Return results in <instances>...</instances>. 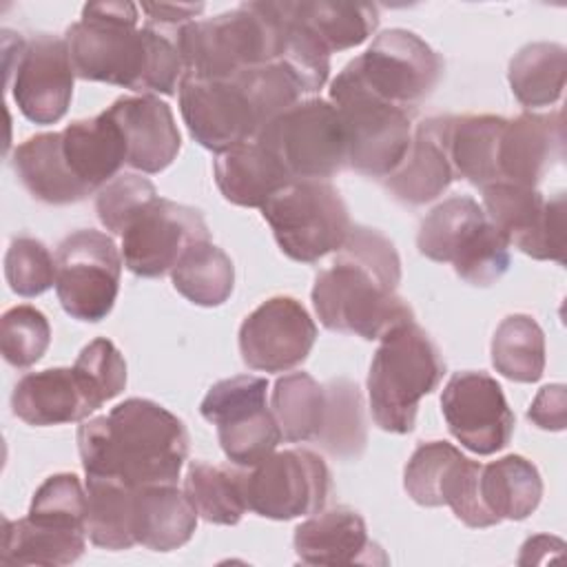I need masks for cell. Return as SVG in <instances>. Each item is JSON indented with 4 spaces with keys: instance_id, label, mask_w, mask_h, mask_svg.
Returning a JSON list of instances; mask_svg holds the SVG:
<instances>
[{
    "instance_id": "1",
    "label": "cell",
    "mask_w": 567,
    "mask_h": 567,
    "mask_svg": "<svg viewBox=\"0 0 567 567\" xmlns=\"http://www.w3.org/2000/svg\"><path fill=\"white\" fill-rule=\"evenodd\" d=\"M133 2H89L64 33L78 78L131 89L140 95H173L186 75L179 29L153 22L137 27Z\"/></svg>"
},
{
    "instance_id": "2",
    "label": "cell",
    "mask_w": 567,
    "mask_h": 567,
    "mask_svg": "<svg viewBox=\"0 0 567 567\" xmlns=\"http://www.w3.org/2000/svg\"><path fill=\"white\" fill-rule=\"evenodd\" d=\"M401 259L394 244L374 228L352 226L330 268L312 286V306L323 328L368 341L412 321L410 303L396 292Z\"/></svg>"
},
{
    "instance_id": "3",
    "label": "cell",
    "mask_w": 567,
    "mask_h": 567,
    "mask_svg": "<svg viewBox=\"0 0 567 567\" xmlns=\"http://www.w3.org/2000/svg\"><path fill=\"white\" fill-rule=\"evenodd\" d=\"M82 467L91 478L126 487L175 485L188 456L186 425L148 399H126L78 430Z\"/></svg>"
},
{
    "instance_id": "4",
    "label": "cell",
    "mask_w": 567,
    "mask_h": 567,
    "mask_svg": "<svg viewBox=\"0 0 567 567\" xmlns=\"http://www.w3.org/2000/svg\"><path fill=\"white\" fill-rule=\"evenodd\" d=\"M179 51L186 75L230 80L284 58L286 22L277 2H244L215 18L184 24Z\"/></svg>"
},
{
    "instance_id": "5",
    "label": "cell",
    "mask_w": 567,
    "mask_h": 567,
    "mask_svg": "<svg viewBox=\"0 0 567 567\" xmlns=\"http://www.w3.org/2000/svg\"><path fill=\"white\" fill-rule=\"evenodd\" d=\"M379 341L368 372L372 419L385 432L408 434L414 430L421 399L441 383L445 361L414 319L392 328Z\"/></svg>"
},
{
    "instance_id": "6",
    "label": "cell",
    "mask_w": 567,
    "mask_h": 567,
    "mask_svg": "<svg viewBox=\"0 0 567 567\" xmlns=\"http://www.w3.org/2000/svg\"><path fill=\"white\" fill-rule=\"evenodd\" d=\"M419 252L472 286H492L509 268V241L487 219L483 206L467 195H454L430 210L416 235Z\"/></svg>"
},
{
    "instance_id": "7",
    "label": "cell",
    "mask_w": 567,
    "mask_h": 567,
    "mask_svg": "<svg viewBox=\"0 0 567 567\" xmlns=\"http://www.w3.org/2000/svg\"><path fill=\"white\" fill-rule=\"evenodd\" d=\"M348 137V166L365 177L385 179L408 155L412 144L414 109L381 100L346 64L330 84Z\"/></svg>"
},
{
    "instance_id": "8",
    "label": "cell",
    "mask_w": 567,
    "mask_h": 567,
    "mask_svg": "<svg viewBox=\"0 0 567 567\" xmlns=\"http://www.w3.org/2000/svg\"><path fill=\"white\" fill-rule=\"evenodd\" d=\"M281 252L315 264L346 241L352 224L339 190L323 179H295L261 206Z\"/></svg>"
},
{
    "instance_id": "9",
    "label": "cell",
    "mask_w": 567,
    "mask_h": 567,
    "mask_svg": "<svg viewBox=\"0 0 567 567\" xmlns=\"http://www.w3.org/2000/svg\"><path fill=\"white\" fill-rule=\"evenodd\" d=\"M292 179H328L348 166V137L337 106L308 97L270 120L255 137Z\"/></svg>"
},
{
    "instance_id": "10",
    "label": "cell",
    "mask_w": 567,
    "mask_h": 567,
    "mask_svg": "<svg viewBox=\"0 0 567 567\" xmlns=\"http://www.w3.org/2000/svg\"><path fill=\"white\" fill-rule=\"evenodd\" d=\"M268 381L239 374L217 381L204 396L199 412L217 427L226 458L239 467H252L281 443V430L266 405Z\"/></svg>"
},
{
    "instance_id": "11",
    "label": "cell",
    "mask_w": 567,
    "mask_h": 567,
    "mask_svg": "<svg viewBox=\"0 0 567 567\" xmlns=\"http://www.w3.org/2000/svg\"><path fill=\"white\" fill-rule=\"evenodd\" d=\"M122 252L100 230H75L55 250V292L78 321L104 319L117 299Z\"/></svg>"
},
{
    "instance_id": "12",
    "label": "cell",
    "mask_w": 567,
    "mask_h": 567,
    "mask_svg": "<svg viewBox=\"0 0 567 567\" xmlns=\"http://www.w3.org/2000/svg\"><path fill=\"white\" fill-rule=\"evenodd\" d=\"M348 66L365 89L403 109H414L425 100L443 75L439 53L408 29L379 33Z\"/></svg>"
},
{
    "instance_id": "13",
    "label": "cell",
    "mask_w": 567,
    "mask_h": 567,
    "mask_svg": "<svg viewBox=\"0 0 567 567\" xmlns=\"http://www.w3.org/2000/svg\"><path fill=\"white\" fill-rule=\"evenodd\" d=\"M7 86L20 113L35 124H55L64 117L75 71L64 38L38 33L31 40L16 35V51L4 44Z\"/></svg>"
},
{
    "instance_id": "14",
    "label": "cell",
    "mask_w": 567,
    "mask_h": 567,
    "mask_svg": "<svg viewBox=\"0 0 567 567\" xmlns=\"http://www.w3.org/2000/svg\"><path fill=\"white\" fill-rule=\"evenodd\" d=\"M330 470L312 450L272 452L246 472L248 509L272 520H290L323 509Z\"/></svg>"
},
{
    "instance_id": "15",
    "label": "cell",
    "mask_w": 567,
    "mask_h": 567,
    "mask_svg": "<svg viewBox=\"0 0 567 567\" xmlns=\"http://www.w3.org/2000/svg\"><path fill=\"white\" fill-rule=\"evenodd\" d=\"M120 237L124 266L151 279L171 272L179 257L193 244L210 239V233L197 208L157 195L131 215Z\"/></svg>"
},
{
    "instance_id": "16",
    "label": "cell",
    "mask_w": 567,
    "mask_h": 567,
    "mask_svg": "<svg viewBox=\"0 0 567 567\" xmlns=\"http://www.w3.org/2000/svg\"><path fill=\"white\" fill-rule=\"evenodd\" d=\"M483 210L509 246L540 261L565 264V193L496 182L483 188Z\"/></svg>"
},
{
    "instance_id": "17",
    "label": "cell",
    "mask_w": 567,
    "mask_h": 567,
    "mask_svg": "<svg viewBox=\"0 0 567 567\" xmlns=\"http://www.w3.org/2000/svg\"><path fill=\"white\" fill-rule=\"evenodd\" d=\"M179 109L195 142L217 155L255 140L261 131L257 111L235 78L184 75L179 82Z\"/></svg>"
},
{
    "instance_id": "18",
    "label": "cell",
    "mask_w": 567,
    "mask_h": 567,
    "mask_svg": "<svg viewBox=\"0 0 567 567\" xmlns=\"http://www.w3.org/2000/svg\"><path fill=\"white\" fill-rule=\"evenodd\" d=\"M441 410L452 436L474 454L503 450L514 434V414L503 388L485 372H456L443 388Z\"/></svg>"
},
{
    "instance_id": "19",
    "label": "cell",
    "mask_w": 567,
    "mask_h": 567,
    "mask_svg": "<svg viewBox=\"0 0 567 567\" xmlns=\"http://www.w3.org/2000/svg\"><path fill=\"white\" fill-rule=\"evenodd\" d=\"M317 339L308 310L292 297H270L239 328V352L250 370L288 372L301 365Z\"/></svg>"
},
{
    "instance_id": "20",
    "label": "cell",
    "mask_w": 567,
    "mask_h": 567,
    "mask_svg": "<svg viewBox=\"0 0 567 567\" xmlns=\"http://www.w3.org/2000/svg\"><path fill=\"white\" fill-rule=\"evenodd\" d=\"M565 155L563 113H520L505 122L498 144L501 182L536 188Z\"/></svg>"
},
{
    "instance_id": "21",
    "label": "cell",
    "mask_w": 567,
    "mask_h": 567,
    "mask_svg": "<svg viewBox=\"0 0 567 567\" xmlns=\"http://www.w3.org/2000/svg\"><path fill=\"white\" fill-rule=\"evenodd\" d=\"M306 565H385L388 556L370 540L365 520L350 507L315 512L297 525L292 538Z\"/></svg>"
},
{
    "instance_id": "22",
    "label": "cell",
    "mask_w": 567,
    "mask_h": 567,
    "mask_svg": "<svg viewBox=\"0 0 567 567\" xmlns=\"http://www.w3.org/2000/svg\"><path fill=\"white\" fill-rule=\"evenodd\" d=\"M126 144V164L142 173H159L173 164L182 137L171 106L155 95L115 100L109 109Z\"/></svg>"
},
{
    "instance_id": "23",
    "label": "cell",
    "mask_w": 567,
    "mask_h": 567,
    "mask_svg": "<svg viewBox=\"0 0 567 567\" xmlns=\"http://www.w3.org/2000/svg\"><path fill=\"white\" fill-rule=\"evenodd\" d=\"M447 126L450 115L427 117L416 124L405 159L392 175L383 179L394 199L410 206H421L443 195V190H447V186L456 179L450 162Z\"/></svg>"
},
{
    "instance_id": "24",
    "label": "cell",
    "mask_w": 567,
    "mask_h": 567,
    "mask_svg": "<svg viewBox=\"0 0 567 567\" xmlns=\"http://www.w3.org/2000/svg\"><path fill=\"white\" fill-rule=\"evenodd\" d=\"M60 140L73 177L89 193H95L115 179L126 164V144L109 111L69 124L60 131Z\"/></svg>"
},
{
    "instance_id": "25",
    "label": "cell",
    "mask_w": 567,
    "mask_h": 567,
    "mask_svg": "<svg viewBox=\"0 0 567 567\" xmlns=\"http://www.w3.org/2000/svg\"><path fill=\"white\" fill-rule=\"evenodd\" d=\"M213 173L224 199L246 208H261L272 195L295 182L286 166L257 140L219 153Z\"/></svg>"
},
{
    "instance_id": "26",
    "label": "cell",
    "mask_w": 567,
    "mask_h": 567,
    "mask_svg": "<svg viewBox=\"0 0 567 567\" xmlns=\"http://www.w3.org/2000/svg\"><path fill=\"white\" fill-rule=\"evenodd\" d=\"M13 414L35 427L86 421L93 414L73 368H47L24 374L11 394Z\"/></svg>"
},
{
    "instance_id": "27",
    "label": "cell",
    "mask_w": 567,
    "mask_h": 567,
    "mask_svg": "<svg viewBox=\"0 0 567 567\" xmlns=\"http://www.w3.org/2000/svg\"><path fill=\"white\" fill-rule=\"evenodd\" d=\"M279 9L328 55L359 47L379 27V9L363 2L284 0L279 2Z\"/></svg>"
},
{
    "instance_id": "28",
    "label": "cell",
    "mask_w": 567,
    "mask_h": 567,
    "mask_svg": "<svg viewBox=\"0 0 567 567\" xmlns=\"http://www.w3.org/2000/svg\"><path fill=\"white\" fill-rule=\"evenodd\" d=\"M197 527V512L175 485H146L135 489V543L153 551H173L186 545Z\"/></svg>"
},
{
    "instance_id": "29",
    "label": "cell",
    "mask_w": 567,
    "mask_h": 567,
    "mask_svg": "<svg viewBox=\"0 0 567 567\" xmlns=\"http://www.w3.org/2000/svg\"><path fill=\"white\" fill-rule=\"evenodd\" d=\"M13 168L22 186L44 204H75L91 195L71 173L64 153L60 131L38 133L24 140L13 151Z\"/></svg>"
},
{
    "instance_id": "30",
    "label": "cell",
    "mask_w": 567,
    "mask_h": 567,
    "mask_svg": "<svg viewBox=\"0 0 567 567\" xmlns=\"http://www.w3.org/2000/svg\"><path fill=\"white\" fill-rule=\"evenodd\" d=\"M86 536V529L55 527L29 516L20 520L4 518L0 563L7 567L71 565L84 554Z\"/></svg>"
},
{
    "instance_id": "31",
    "label": "cell",
    "mask_w": 567,
    "mask_h": 567,
    "mask_svg": "<svg viewBox=\"0 0 567 567\" xmlns=\"http://www.w3.org/2000/svg\"><path fill=\"white\" fill-rule=\"evenodd\" d=\"M478 496L496 523L525 520L543 496L538 467L518 454L481 465Z\"/></svg>"
},
{
    "instance_id": "32",
    "label": "cell",
    "mask_w": 567,
    "mask_h": 567,
    "mask_svg": "<svg viewBox=\"0 0 567 567\" xmlns=\"http://www.w3.org/2000/svg\"><path fill=\"white\" fill-rule=\"evenodd\" d=\"M505 122L501 115H450L447 146L456 179L481 188L501 182L498 144Z\"/></svg>"
},
{
    "instance_id": "33",
    "label": "cell",
    "mask_w": 567,
    "mask_h": 567,
    "mask_svg": "<svg viewBox=\"0 0 567 567\" xmlns=\"http://www.w3.org/2000/svg\"><path fill=\"white\" fill-rule=\"evenodd\" d=\"M184 494L197 516L215 525H237L248 509L246 472L228 465L193 461L186 472Z\"/></svg>"
},
{
    "instance_id": "34",
    "label": "cell",
    "mask_w": 567,
    "mask_h": 567,
    "mask_svg": "<svg viewBox=\"0 0 567 567\" xmlns=\"http://www.w3.org/2000/svg\"><path fill=\"white\" fill-rule=\"evenodd\" d=\"M567 73V51L556 42L525 44L509 62L507 80L525 109L551 106L560 100Z\"/></svg>"
},
{
    "instance_id": "35",
    "label": "cell",
    "mask_w": 567,
    "mask_h": 567,
    "mask_svg": "<svg viewBox=\"0 0 567 567\" xmlns=\"http://www.w3.org/2000/svg\"><path fill=\"white\" fill-rule=\"evenodd\" d=\"M326 405V385L317 383L308 372L284 374L275 381L270 410L288 443L317 441L323 427Z\"/></svg>"
},
{
    "instance_id": "36",
    "label": "cell",
    "mask_w": 567,
    "mask_h": 567,
    "mask_svg": "<svg viewBox=\"0 0 567 567\" xmlns=\"http://www.w3.org/2000/svg\"><path fill=\"white\" fill-rule=\"evenodd\" d=\"M175 290L195 306H221L235 286L230 257L210 239L193 244L171 270Z\"/></svg>"
},
{
    "instance_id": "37",
    "label": "cell",
    "mask_w": 567,
    "mask_h": 567,
    "mask_svg": "<svg viewBox=\"0 0 567 567\" xmlns=\"http://www.w3.org/2000/svg\"><path fill=\"white\" fill-rule=\"evenodd\" d=\"M86 534L93 545L104 549H131L133 534V501L135 489L106 478L86 476Z\"/></svg>"
},
{
    "instance_id": "38",
    "label": "cell",
    "mask_w": 567,
    "mask_h": 567,
    "mask_svg": "<svg viewBox=\"0 0 567 567\" xmlns=\"http://www.w3.org/2000/svg\"><path fill=\"white\" fill-rule=\"evenodd\" d=\"M496 372L516 383H534L545 370V334L529 315L505 317L492 337Z\"/></svg>"
},
{
    "instance_id": "39",
    "label": "cell",
    "mask_w": 567,
    "mask_h": 567,
    "mask_svg": "<svg viewBox=\"0 0 567 567\" xmlns=\"http://www.w3.org/2000/svg\"><path fill=\"white\" fill-rule=\"evenodd\" d=\"M326 419L315 443L334 458H359L368 441L363 399L359 388L348 379H337L326 385Z\"/></svg>"
},
{
    "instance_id": "40",
    "label": "cell",
    "mask_w": 567,
    "mask_h": 567,
    "mask_svg": "<svg viewBox=\"0 0 567 567\" xmlns=\"http://www.w3.org/2000/svg\"><path fill=\"white\" fill-rule=\"evenodd\" d=\"M73 372L93 412L126 388V361L122 352L102 337L82 348Z\"/></svg>"
},
{
    "instance_id": "41",
    "label": "cell",
    "mask_w": 567,
    "mask_h": 567,
    "mask_svg": "<svg viewBox=\"0 0 567 567\" xmlns=\"http://www.w3.org/2000/svg\"><path fill=\"white\" fill-rule=\"evenodd\" d=\"M51 343V326L33 306H13L0 321V348L7 363L29 368L42 359Z\"/></svg>"
},
{
    "instance_id": "42",
    "label": "cell",
    "mask_w": 567,
    "mask_h": 567,
    "mask_svg": "<svg viewBox=\"0 0 567 567\" xmlns=\"http://www.w3.org/2000/svg\"><path fill=\"white\" fill-rule=\"evenodd\" d=\"M86 487L75 474H53L33 494L29 518L55 527L86 529Z\"/></svg>"
},
{
    "instance_id": "43",
    "label": "cell",
    "mask_w": 567,
    "mask_h": 567,
    "mask_svg": "<svg viewBox=\"0 0 567 567\" xmlns=\"http://www.w3.org/2000/svg\"><path fill=\"white\" fill-rule=\"evenodd\" d=\"M4 277L20 297H38L55 286V257L33 237H16L4 255Z\"/></svg>"
},
{
    "instance_id": "44",
    "label": "cell",
    "mask_w": 567,
    "mask_h": 567,
    "mask_svg": "<svg viewBox=\"0 0 567 567\" xmlns=\"http://www.w3.org/2000/svg\"><path fill=\"white\" fill-rule=\"evenodd\" d=\"M461 452L445 441L421 443L403 472L408 496L423 507H441V485Z\"/></svg>"
},
{
    "instance_id": "45",
    "label": "cell",
    "mask_w": 567,
    "mask_h": 567,
    "mask_svg": "<svg viewBox=\"0 0 567 567\" xmlns=\"http://www.w3.org/2000/svg\"><path fill=\"white\" fill-rule=\"evenodd\" d=\"M153 197H157V188L151 179L124 173L97 190L95 213L106 230L120 235L131 215Z\"/></svg>"
},
{
    "instance_id": "46",
    "label": "cell",
    "mask_w": 567,
    "mask_h": 567,
    "mask_svg": "<svg viewBox=\"0 0 567 567\" xmlns=\"http://www.w3.org/2000/svg\"><path fill=\"white\" fill-rule=\"evenodd\" d=\"M527 416L540 430H551V432L565 430L567 388L563 383H551L540 388L529 405Z\"/></svg>"
},
{
    "instance_id": "47",
    "label": "cell",
    "mask_w": 567,
    "mask_h": 567,
    "mask_svg": "<svg viewBox=\"0 0 567 567\" xmlns=\"http://www.w3.org/2000/svg\"><path fill=\"white\" fill-rule=\"evenodd\" d=\"M142 13H146V22L166 27V29H179L188 22L195 20V16H199L204 11V4H184V2H144Z\"/></svg>"
}]
</instances>
